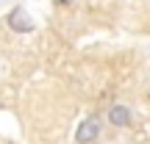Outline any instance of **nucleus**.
I'll list each match as a JSON object with an SVG mask.
<instances>
[{
    "mask_svg": "<svg viewBox=\"0 0 150 144\" xmlns=\"http://www.w3.org/2000/svg\"><path fill=\"white\" fill-rule=\"evenodd\" d=\"M97 133H100V122H97V117L83 119V122L78 125V130H75V144H92V141L97 139Z\"/></svg>",
    "mask_w": 150,
    "mask_h": 144,
    "instance_id": "nucleus-1",
    "label": "nucleus"
},
{
    "mask_svg": "<svg viewBox=\"0 0 150 144\" xmlns=\"http://www.w3.org/2000/svg\"><path fill=\"white\" fill-rule=\"evenodd\" d=\"M6 22H8V28H11V31H17V33L33 31V20H31V14H28L25 8H11Z\"/></svg>",
    "mask_w": 150,
    "mask_h": 144,
    "instance_id": "nucleus-2",
    "label": "nucleus"
},
{
    "mask_svg": "<svg viewBox=\"0 0 150 144\" xmlns=\"http://www.w3.org/2000/svg\"><path fill=\"white\" fill-rule=\"evenodd\" d=\"M108 122L117 125V128H125V125L131 122V111H128L125 105H114V108H108Z\"/></svg>",
    "mask_w": 150,
    "mask_h": 144,
    "instance_id": "nucleus-3",
    "label": "nucleus"
},
{
    "mask_svg": "<svg viewBox=\"0 0 150 144\" xmlns=\"http://www.w3.org/2000/svg\"><path fill=\"white\" fill-rule=\"evenodd\" d=\"M56 3H72V0H56Z\"/></svg>",
    "mask_w": 150,
    "mask_h": 144,
    "instance_id": "nucleus-4",
    "label": "nucleus"
}]
</instances>
